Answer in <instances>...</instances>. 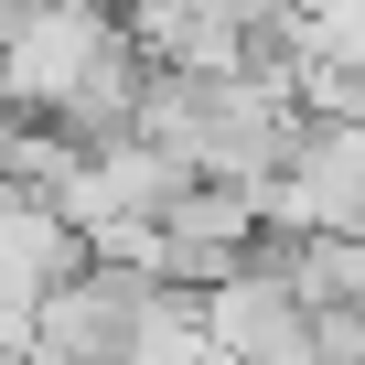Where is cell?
Listing matches in <instances>:
<instances>
[{
  "instance_id": "6da1fadb",
  "label": "cell",
  "mask_w": 365,
  "mask_h": 365,
  "mask_svg": "<svg viewBox=\"0 0 365 365\" xmlns=\"http://www.w3.org/2000/svg\"><path fill=\"white\" fill-rule=\"evenodd\" d=\"M150 269L140 258H76L43 301H33V333H22V365H118L140 312H150Z\"/></svg>"
},
{
  "instance_id": "7a4b0ae2",
  "label": "cell",
  "mask_w": 365,
  "mask_h": 365,
  "mask_svg": "<svg viewBox=\"0 0 365 365\" xmlns=\"http://www.w3.org/2000/svg\"><path fill=\"white\" fill-rule=\"evenodd\" d=\"M118 43H129L118 0H33V11L0 33V97H11L22 118H54Z\"/></svg>"
},
{
  "instance_id": "3957f363",
  "label": "cell",
  "mask_w": 365,
  "mask_h": 365,
  "mask_svg": "<svg viewBox=\"0 0 365 365\" xmlns=\"http://www.w3.org/2000/svg\"><path fill=\"white\" fill-rule=\"evenodd\" d=\"M247 247H258V194H247V182H194V172H182L172 205L140 237V269L172 279V290H215V279L247 269Z\"/></svg>"
},
{
  "instance_id": "277c9868",
  "label": "cell",
  "mask_w": 365,
  "mask_h": 365,
  "mask_svg": "<svg viewBox=\"0 0 365 365\" xmlns=\"http://www.w3.org/2000/svg\"><path fill=\"white\" fill-rule=\"evenodd\" d=\"M301 301H290V279L279 269H237V279H215L205 290V344L226 354V365H301Z\"/></svg>"
},
{
  "instance_id": "5b68a950",
  "label": "cell",
  "mask_w": 365,
  "mask_h": 365,
  "mask_svg": "<svg viewBox=\"0 0 365 365\" xmlns=\"http://www.w3.org/2000/svg\"><path fill=\"white\" fill-rule=\"evenodd\" d=\"M118 365H205V290H172V279H161Z\"/></svg>"
}]
</instances>
